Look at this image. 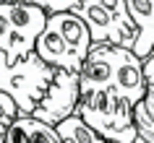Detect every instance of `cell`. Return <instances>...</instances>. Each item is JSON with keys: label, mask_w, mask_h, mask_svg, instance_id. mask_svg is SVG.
Here are the masks:
<instances>
[{"label": "cell", "mask_w": 154, "mask_h": 143, "mask_svg": "<svg viewBox=\"0 0 154 143\" xmlns=\"http://www.w3.org/2000/svg\"><path fill=\"white\" fill-rule=\"evenodd\" d=\"M73 115H79L107 143H133L138 138L133 122V104L120 94H115L112 88L81 96Z\"/></svg>", "instance_id": "cell-1"}, {"label": "cell", "mask_w": 154, "mask_h": 143, "mask_svg": "<svg viewBox=\"0 0 154 143\" xmlns=\"http://www.w3.org/2000/svg\"><path fill=\"white\" fill-rule=\"evenodd\" d=\"M52 78H55V68L47 65L32 49L29 55L18 57L16 63H8V73L0 81V91H5L16 102L18 115H32Z\"/></svg>", "instance_id": "cell-2"}, {"label": "cell", "mask_w": 154, "mask_h": 143, "mask_svg": "<svg viewBox=\"0 0 154 143\" xmlns=\"http://www.w3.org/2000/svg\"><path fill=\"white\" fill-rule=\"evenodd\" d=\"M81 99V91H79V73L71 70H55V78L47 86L45 96H42L37 107H34L32 117L47 122V125L55 127L60 120L71 117L76 112V104Z\"/></svg>", "instance_id": "cell-3"}, {"label": "cell", "mask_w": 154, "mask_h": 143, "mask_svg": "<svg viewBox=\"0 0 154 143\" xmlns=\"http://www.w3.org/2000/svg\"><path fill=\"white\" fill-rule=\"evenodd\" d=\"M115 52L118 44H91L81 68H79V91L81 96L91 91L112 88L115 78Z\"/></svg>", "instance_id": "cell-4"}, {"label": "cell", "mask_w": 154, "mask_h": 143, "mask_svg": "<svg viewBox=\"0 0 154 143\" xmlns=\"http://www.w3.org/2000/svg\"><path fill=\"white\" fill-rule=\"evenodd\" d=\"M112 91L136 104L146 91V76H144V60L128 47H118L115 52V78Z\"/></svg>", "instance_id": "cell-5"}, {"label": "cell", "mask_w": 154, "mask_h": 143, "mask_svg": "<svg viewBox=\"0 0 154 143\" xmlns=\"http://www.w3.org/2000/svg\"><path fill=\"white\" fill-rule=\"evenodd\" d=\"M73 13H79L84 18V24H86V29L91 34V44H118V47H125V39H123L118 24L112 21V16L99 5L97 0H81V5Z\"/></svg>", "instance_id": "cell-6"}, {"label": "cell", "mask_w": 154, "mask_h": 143, "mask_svg": "<svg viewBox=\"0 0 154 143\" xmlns=\"http://www.w3.org/2000/svg\"><path fill=\"white\" fill-rule=\"evenodd\" d=\"M34 52L45 60L47 65H52L55 70H71V73H79V68H81V57L76 55L68 44H65V39L60 37V34L55 31V29H50L47 24H45V29H42V34L37 37V42H34Z\"/></svg>", "instance_id": "cell-7"}, {"label": "cell", "mask_w": 154, "mask_h": 143, "mask_svg": "<svg viewBox=\"0 0 154 143\" xmlns=\"http://www.w3.org/2000/svg\"><path fill=\"white\" fill-rule=\"evenodd\" d=\"M47 26L55 29V31L65 39V44L81 57V60L86 57V52H89V47H91V34H89V29H86V24H84V18L79 16V13H73V10L50 13Z\"/></svg>", "instance_id": "cell-8"}, {"label": "cell", "mask_w": 154, "mask_h": 143, "mask_svg": "<svg viewBox=\"0 0 154 143\" xmlns=\"http://www.w3.org/2000/svg\"><path fill=\"white\" fill-rule=\"evenodd\" d=\"M3 143H60V135L52 125L32 117V115H18L5 127Z\"/></svg>", "instance_id": "cell-9"}, {"label": "cell", "mask_w": 154, "mask_h": 143, "mask_svg": "<svg viewBox=\"0 0 154 143\" xmlns=\"http://www.w3.org/2000/svg\"><path fill=\"white\" fill-rule=\"evenodd\" d=\"M125 5L138 29L133 52L141 60H146L149 55H154V0H125Z\"/></svg>", "instance_id": "cell-10"}, {"label": "cell", "mask_w": 154, "mask_h": 143, "mask_svg": "<svg viewBox=\"0 0 154 143\" xmlns=\"http://www.w3.org/2000/svg\"><path fill=\"white\" fill-rule=\"evenodd\" d=\"M55 130H57V135H60V143H107L105 138L94 133L79 115H71V117L60 120L55 125Z\"/></svg>", "instance_id": "cell-11"}, {"label": "cell", "mask_w": 154, "mask_h": 143, "mask_svg": "<svg viewBox=\"0 0 154 143\" xmlns=\"http://www.w3.org/2000/svg\"><path fill=\"white\" fill-rule=\"evenodd\" d=\"M34 5H39L45 13H63V10H76L81 5V0H32Z\"/></svg>", "instance_id": "cell-12"}, {"label": "cell", "mask_w": 154, "mask_h": 143, "mask_svg": "<svg viewBox=\"0 0 154 143\" xmlns=\"http://www.w3.org/2000/svg\"><path fill=\"white\" fill-rule=\"evenodd\" d=\"M144 76H146V81H152V83H154V55H149L144 60Z\"/></svg>", "instance_id": "cell-13"}, {"label": "cell", "mask_w": 154, "mask_h": 143, "mask_svg": "<svg viewBox=\"0 0 154 143\" xmlns=\"http://www.w3.org/2000/svg\"><path fill=\"white\" fill-rule=\"evenodd\" d=\"M5 127H8V125H5V122L0 120V141H3V133H5Z\"/></svg>", "instance_id": "cell-14"}, {"label": "cell", "mask_w": 154, "mask_h": 143, "mask_svg": "<svg viewBox=\"0 0 154 143\" xmlns=\"http://www.w3.org/2000/svg\"><path fill=\"white\" fill-rule=\"evenodd\" d=\"M133 143H149V141H144V138H136V141H133Z\"/></svg>", "instance_id": "cell-15"}, {"label": "cell", "mask_w": 154, "mask_h": 143, "mask_svg": "<svg viewBox=\"0 0 154 143\" xmlns=\"http://www.w3.org/2000/svg\"><path fill=\"white\" fill-rule=\"evenodd\" d=\"M0 143H3V141H0Z\"/></svg>", "instance_id": "cell-16"}]
</instances>
